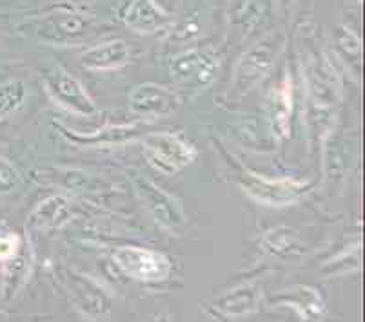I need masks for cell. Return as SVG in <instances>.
I'll return each instance as SVG.
<instances>
[{
  "label": "cell",
  "instance_id": "6da1fadb",
  "mask_svg": "<svg viewBox=\"0 0 365 322\" xmlns=\"http://www.w3.org/2000/svg\"><path fill=\"white\" fill-rule=\"evenodd\" d=\"M144 154L153 168L169 176L184 168L197 158V151L182 136L158 132L144 138Z\"/></svg>",
  "mask_w": 365,
  "mask_h": 322
},
{
  "label": "cell",
  "instance_id": "7a4b0ae2",
  "mask_svg": "<svg viewBox=\"0 0 365 322\" xmlns=\"http://www.w3.org/2000/svg\"><path fill=\"white\" fill-rule=\"evenodd\" d=\"M44 85L49 96L66 111L86 118L97 114V105L81 82L58 65L44 73Z\"/></svg>",
  "mask_w": 365,
  "mask_h": 322
},
{
  "label": "cell",
  "instance_id": "3957f363",
  "mask_svg": "<svg viewBox=\"0 0 365 322\" xmlns=\"http://www.w3.org/2000/svg\"><path fill=\"white\" fill-rule=\"evenodd\" d=\"M113 259L125 275L144 283L164 281L171 272L169 259L148 248L120 247L115 250Z\"/></svg>",
  "mask_w": 365,
  "mask_h": 322
},
{
  "label": "cell",
  "instance_id": "277c9868",
  "mask_svg": "<svg viewBox=\"0 0 365 322\" xmlns=\"http://www.w3.org/2000/svg\"><path fill=\"white\" fill-rule=\"evenodd\" d=\"M309 187L311 185L297 179H267L249 171L242 174V188L245 194L264 205H287L304 195Z\"/></svg>",
  "mask_w": 365,
  "mask_h": 322
},
{
  "label": "cell",
  "instance_id": "5b68a950",
  "mask_svg": "<svg viewBox=\"0 0 365 322\" xmlns=\"http://www.w3.org/2000/svg\"><path fill=\"white\" fill-rule=\"evenodd\" d=\"M129 105L137 114L162 118L180 107V96L162 85L142 84L129 96Z\"/></svg>",
  "mask_w": 365,
  "mask_h": 322
},
{
  "label": "cell",
  "instance_id": "8992f818",
  "mask_svg": "<svg viewBox=\"0 0 365 322\" xmlns=\"http://www.w3.org/2000/svg\"><path fill=\"white\" fill-rule=\"evenodd\" d=\"M137 190L162 227H165L171 232L182 230V227H184V214L180 210V205L171 195L162 192L157 185H153L148 179H138Z\"/></svg>",
  "mask_w": 365,
  "mask_h": 322
},
{
  "label": "cell",
  "instance_id": "52a82bcc",
  "mask_svg": "<svg viewBox=\"0 0 365 322\" xmlns=\"http://www.w3.org/2000/svg\"><path fill=\"white\" fill-rule=\"evenodd\" d=\"M68 281L69 294L73 295V301L76 303V308L86 315L91 317H98V315H106L109 311V299L108 295L102 291L101 286L93 283L91 279H86L82 275L69 272L66 275Z\"/></svg>",
  "mask_w": 365,
  "mask_h": 322
},
{
  "label": "cell",
  "instance_id": "ba28073f",
  "mask_svg": "<svg viewBox=\"0 0 365 322\" xmlns=\"http://www.w3.org/2000/svg\"><path fill=\"white\" fill-rule=\"evenodd\" d=\"M171 78L178 85L204 87L215 78V64L198 53H187L171 64Z\"/></svg>",
  "mask_w": 365,
  "mask_h": 322
},
{
  "label": "cell",
  "instance_id": "9c48e42d",
  "mask_svg": "<svg viewBox=\"0 0 365 322\" xmlns=\"http://www.w3.org/2000/svg\"><path fill=\"white\" fill-rule=\"evenodd\" d=\"M129 60V51L124 42H109L95 48L82 56V65L91 71H111L122 68Z\"/></svg>",
  "mask_w": 365,
  "mask_h": 322
},
{
  "label": "cell",
  "instance_id": "30bf717a",
  "mask_svg": "<svg viewBox=\"0 0 365 322\" xmlns=\"http://www.w3.org/2000/svg\"><path fill=\"white\" fill-rule=\"evenodd\" d=\"M258 308V288L253 284L229 291L215 303V310L224 317H242Z\"/></svg>",
  "mask_w": 365,
  "mask_h": 322
},
{
  "label": "cell",
  "instance_id": "8fae6325",
  "mask_svg": "<svg viewBox=\"0 0 365 322\" xmlns=\"http://www.w3.org/2000/svg\"><path fill=\"white\" fill-rule=\"evenodd\" d=\"M271 65H273V53L265 51V49H262V51L258 49V51H253L249 56H245L237 73V87L240 91H249L267 75Z\"/></svg>",
  "mask_w": 365,
  "mask_h": 322
},
{
  "label": "cell",
  "instance_id": "7c38bea8",
  "mask_svg": "<svg viewBox=\"0 0 365 322\" xmlns=\"http://www.w3.org/2000/svg\"><path fill=\"white\" fill-rule=\"evenodd\" d=\"M277 303L285 304V306L297 310L300 317L305 321H313V318L322 317L324 313V303H322L320 295L313 290V288L300 286L294 288L291 294H284L277 299Z\"/></svg>",
  "mask_w": 365,
  "mask_h": 322
},
{
  "label": "cell",
  "instance_id": "4fadbf2b",
  "mask_svg": "<svg viewBox=\"0 0 365 322\" xmlns=\"http://www.w3.org/2000/svg\"><path fill=\"white\" fill-rule=\"evenodd\" d=\"M264 245L271 254L278 255V257H297V255L304 254L302 243L289 228L269 230L264 237Z\"/></svg>",
  "mask_w": 365,
  "mask_h": 322
},
{
  "label": "cell",
  "instance_id": "5bb4252c",
  "mask_svg": "<svg viewBox=\"0 0 365 322\" xmlns=\"http://www.w3.org/2000/svg\"><path fill=\"white\" fill-rule=\"evenodd\" d=\"M66 212H68V205H66L64 199L61 198H51L48 201L36 208L35 212L29 218V225L26 227L29 228H46V227H55V225H61V221H64Z\"/></svg>",
  "mask_w": 365,
  "mask_h": 322
},
{
  "label": "cell",
  "instance_id": "9a60e30c",
  "mask_svg": "<svg viewBox=\"0 0 365 322\" xmlns=\"http://www.w3.org/2000/svg\"><path fill=\"white\" fill-rule=\"evenodd\" d=\"M26 96L28 91L21 80H9L0 85V119L15 114L26 102Z\"/></svg>",
  "mask_w": 365,
  "mask_h": 322
},
{
  "label": "cell",
  "instance_id": "2e32d148",
  "mask_svg": "<svg viewBox=\"0 0 365 322\" xmlns=\"http://www.w3.org/2000/svg\"><path fill=\"white\" fill-rule=\"evenodd\" d=\"M62 134L69 139V141H75L78 145H109V144H122L120 139L115 138V134H120V132L135 131L138 129L137 125H125V127H113V129H102L101 132H95V134H78V132H69L68 129L58 125Z\"/></svg>",
  "mask_w": 365,
  "mask_h": 322
},
{
  "label": "cell",
  "instance_id": "e0dca14e",
  "mask_svg": "<svg viewBox=\"0 0 365 322\" xmlns=\"http://www.w3.org/2000/svg\"><path fill=\"white\" fill-rule=\"evenodd\" d=\"M19 181H21L19 171L11 163H8L6 159L0 158V194L11 192L19 185Z\"/></svg>",
  "mask_w": 365,
  "mask_h": 322
},
{
  "label": "cell",
  "instance_id": "ac0fdd59",
  "mask_svg": "<svg viewBox=\"0 0 365 322\" xmlns=\"http://www.w3.org/2000/svg\"><path fill=\"white\" fill-rule=\"evenodd\" d=\"M21 248V237L13 232H0V261H9L16 257V252Z\"/></svg>",
  "mask_w": 365,
  "mask_h": 322
},
{
  "label": "cell",
  "instance_id": "d6986e66",
  "mask_svg": "<svg viewBox=\"0 0 365 322\" xmlns=\"http://www.w3.org/2000/svg\"><path fill=\"white\" fill-rule=\"evenodd\" d=\"M8 230V225H6V221L2 218H0V232Z\"/></svg>",
  "mask_w": 365,
  "mask_h": 322
}]
</instances>
